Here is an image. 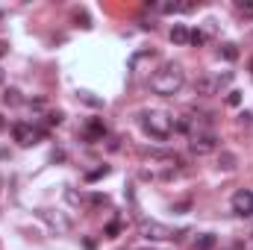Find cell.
<instances>
[{
    "mask_svg": "<svg viewBox=\"0 0 253 250\" xmlns=\"http://www.w3.org/2000/svg\"><path fill=\"white\" fill-rule=\"evenodd\" d=\"M21 100H24V97H21L18 88H6V91H3V103H6V106H18Z\"/></svg>",
    "mask_w": 253,
    "mask_h": 250,
    "instance_id": "obj_13",
    "label": "cell"
},
{
    "mask_svg": "<svg viewBox=\"0 0 253 250\" xmlns=\"http://www.w3.org/2000/svg\"><path fill=\"white\" fill-rule=\"evenodd\" d=\"M118 233H121V224H118V221H112V224L106 227V236H109V239H118Z\"/></svg>",
    "mask_w": 253,
    "mask_h": 250,
    "instance_id": "obj_19",
    "label": "cell"
},
{
    "mask_svg": "<svg viewBox=\"0 0 253 250\" xmlns=\"http://www.w3.org/2000/svg\"><path fill=\"white\" fill-rule=\"evenodd\" d=\"M253 124V115L251 112H242V115H239V126H251Z\"/></svg>",
    "mask_w": 253,
    "mask_h": 250,
    "instance_id": "obj_21",
    "label": "cell"
},
{
    "mask_svg": "<svg viewBox=\"0 0 253 250\" xmlns=\"http://www.w3.org/2000/svg\"><path fill=\"white\" fill-rule=\"evenodd\" d=\"M189 44H194V47L206 44V33H200V30H194V33H189Z\"/></svg>",
    "mask_w": 253,
    "mask_h": 250,
    "instance_id": "obj_16",
    "label": "cell"
},
{
    "mask_svg": "<svg viewBox=\"0 0 253 250\" xmlns=\"http://www.w3.org/2000/svg\"><path fill=\"white\" fill-rule=\"evenodd\" d=\"M106 174H109V168L103 165V168H97V171H88V174H85V180H88V183H94V180H100V177H106Z\"/></svg>",
    "mask_w": 253,
    "mask_h": 250,
    "instance_id": "obj_17",
    "label": "cell"
},
{
    "mask_svg": "<svg viewBox=\"0 0 253 250\" xmlns=\"http://www.w3.org/2000/svg\"><path fill=\"white\" fill-rule=\"evenodd\" d=\"M0 126H3V118H0Z\"/></svg>",
    "mask_w": 253,
    "mask_h": 250,
    "instance_id": "obj_26",
    "label": "cell"
},
{
    "mask_svg": "<svg viewBox=\"0 0 253 250\" xmlns=\"http://www.w3.org/2000/svg\"><path fill=\"white\" fill-rule=\"evenodd\" d=\"M141 126H144V132H147L150 138H156V141H168V138L174 135V118H171L168 112H159V109L144 112V115H141Z\"/></svg>",
    "mask_w": 253,
    "mask_h": 250,
    "instance_id": "obj_2",
    "label": "cell"
},
{
    "mask_svg": "<svg viewBox=\"0 0 253 250\" xmlns=\"http://www.w3.org/2000/svg\"><path fill=\"white\" fill-rule=\"evenodd\" d=\"M77 24H80V27H91V24H88V15H85V12H83V15L77 12Z\"/></svg>",
    "mask_w": 253,
    "mask_h": 250,
    "instance_id": "obj_23",
    "label": "cell"
},
{
    "mask_svg": "<svg viewBox=\"0 0 253 250\" xmlns=\"http://www.w3.org/2000/svg\"><path fill=\"white\" fill-rule=\"evenodd\" d=\"M221 56H224L227 62H236V59H239V47H236L233 42H227V44H221Z\"/></svg>",
    "mask_w": 253,
    "mask_h": 250,
    "instance_id": "obj_12",
    "label": "cell"
},
{
    "mask_svg": "<svg viewBox=\"0 0 253 250\" xmlns=\"http://www.w3.org/2000/svg\"><path fill=\"white\" fill-rule=\"evenodd\" d=\"M236 9L242 18H253V0H236Z\"/></svg>",
    "mask_w": 253,
    "mask_h": 250,
    "instance_id": "obj_14",
    "label": "cell"
},
{
    "mask_svg": "<svg viewBox=\"0 0 253 250\" xmlns=\"http://www.w3.org/2000/svg\"><path fill=\"white\" fill-rule=\"evenodd\" d=\"M183 85H186V71L180 65H162L150 77V91L159 97H174Z\"/></svg>",
    "mask_w": 253,
    "mask_h": 250,
    "instance_id": "obj_1",
    "label": "cell"
},
{
    "mask_svg": "<svg viewBox=\"0 0 253 250\" xmlns=\"http://www.w3.org/2000/svg\"><path fill=\"white\" fill-rule=\"evenodd\" d=\"M171 42H174V44H189V30H186L183 24H174V27H171Z\"/></svg>",
    "mask_w": 253,
    "mask_h": 250,
    "instance_id": "obj_10",
    "label": "cell"
},
{
    "mask_svg": "<svg viewBox=\"0 0 253 250\" xmlns=\"http://www.w3.org/2000/svg\"><path fill=\"white\" fill-rule=\"evenodd\" d=\"M85 135H88V138H94V141H97V138H103V135H106V126H103V121L91 118V121H88V126H85Z\"/></svg>",
    "mask_w": 253,
    "mask_h": 250,
    "instance_id": "obj_8",
    "label": "cell"
},
{
    "mask_svg": "<svg viewBox=\"0 0 253 250\" xmlns=\"http://www.w3.org/2000/svg\"><path fill=\"white\" fill-rule=\"evenodd\" d=\"M189 147H191V153H194V156L215 153V150H218V135H215L212 129H197V132H191Z\"/></svg>",
    "mask_w": 253,
    "mask_h": 250,
    "instance_id": "obj_4",
    "label": "cell"
},
{
    "mask_svg": "<svg viewBox=\"0 0 253 250\" xmlns=\"http://www.w3.org/2000/svg\"><path fill=\"white\" fill-rule=\"evenodd\" d=\"M138 233H141L147 242H168V239L177 236L171 227H165V224H159V221H153V218H141V221H138Z\"/></svg>",
    "mask_w": 253,
    "mask_h": 250,
    "instance_id": "obj_3",
    "label": "cell"
},
{
    "mask_svg": "<svg viewBox=\"0 0 253 250\" xmlns=\"http://www.w3.org/2000/svg\"><path fill=\"white\" fill-rule=\"evenodd\" d=\"M227 103H230V106H242V91H236V88H233V91L227 94Z\"/></svg>",
    "mask_w": 253,
    "mask_h": 250,
    "instance_id": "obj_18",
    "label": "cell"
},
{
    "mask_svg": "<svg viewBox=\"0 0 253 250\" xmlns=\"http://www.w3.org/2000/svg\"><path fill=\"white\" fill-rule=\"evenodd\" d=\"M233 83V74L227 71V74H203L197 83H194V88H197V94H218L224 85H230Z\"/></svg>",
    "mask_w": 253,
    "mask_h": 250,
    "instance_id": "obj_5",
    "label": "cell"
},
{
    "mask_svg": "<svg viewBox=\"0 0 253 250\" xmlns=\"http://www.w3.org/2000/svg\"><path fill=\"white\" fill-rule=\"evenodd\" d=\"M80 100H85L88 106H100V100H97V97H91L88 91H80Z\"/></svg>",
    "mask_w": 253,
    "mask_h": 250,
    "instance_id": "obj_20",
    "label": "cell"
},
{
    "mask_svg": "<svg viewBox=\"0 0 253 250\" xmlns=\"http://www.w3.org/2000/svg\"><path fill=\"white\" fill-rule=\"evenodd\" d=\"M88 206H91V209H100V206H109V197H106V194H91V197H88Z\"/></svg>",
    "mask_w": 253,
    "mask_h": 250,
    "instance_id": "obj_15",
    "label": "cell"
},
{
    "mask_svg": "<svg viewBox=\"0 0 253 250\" xmlns=\"http://www.w3.org/2000/svg\"><path fill=\"white\" fill-rule=\"evenodd\" d=\"M215 245H218V239H215L212 233H200V236H197V250H212Z\"/></svg>",
    "mask_w": 253,
    "mask_h": 250,
    "instance_id": "obj_11",
    "label": "cell"
},
{
    "mask_svg": "<svg viewBox=\"0 0 253 250\" xmlns=\"http://www.w3.org/2000/svg\"><path fill=\"white\" fill-rule=\"evenodd\" d=\"M12 138H15L21 147H33L36 138H39V129L33 124H27V121H18V124L12 126Z\"/></svg>",
    "mask_w": 253,
    "mask_h": 250,
    "instance_id": "obj_7",
    "label": "cell"
},
{
    "mask_svg": "<svg viewBox=\"0 0 253 250\" xmlns=\"http://www.w3.org/2000/svg\"><path fill=\"white\" fill-rule=\"evenodd\" d=\"M47 124H62V112H50L47 115Z\"/></svg>",
    "mask_w": 253,
    "mask_h": 250,
    "instance_id": "obj_22",
    "label": "cell"
},
{
    "mask_svg": "<svg viewBox=\"0 0 253 250\" xmlns=\"http://www.w3.org/2000/svg\"><path fill=\"white\" fill-rule=\"evenodd\" d=\"M251 71H253V59H251Z\"/></svg>",
    "mask_w": 253,
    "mask_h": 250,
    "instance_id": "obj_25",
    "label": "cell"
},
{
    "mask_svg": "<svg viewBox=\"0 0 253 250\" xmlns=\"http://www.w3.org/2000/svg\"><path fill=\"white\" fill-rule=\"evenodd\" d=\"M0 83H3V68H0Z\"/></svg>",
    "mask_w": 253,
    "mask_h": 250,
    "instance_id": "obj_24",
    "label": "cell"
},
{
    "mask_svg": "<svg viewBox=\"0 0 253 250\" xmlns=\"http://www.w3.org/2000/svg\"><path fill=\"white\" fill-rule=\"evenodd\" d=\"M236 165H239L236 153H230V150H221V156H218V168H221V171H233Z\"/></svg>",
    "mask_w": 253,
    "mask_h": 250,
    "instance_id": "obj_9",
    "label": "cell"
},
{
    "mask_svg": "<svg viewBox=\"0 0 253 250\" xmlns=\"http://www.w3.org/2000/svg\"><path fill=\"white\" fill-rule=\"evenodd\" d=\"M233 212L239 218H251L253 215V191L251 188H239L233 194Z\"/></svg>",
    "mask_w": 253,
    "mask_h": 250,
    "instance_id": "obj_6",
    "label": "cell"
}]
</instances>
